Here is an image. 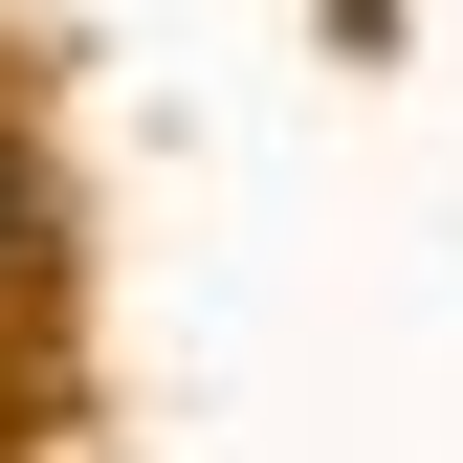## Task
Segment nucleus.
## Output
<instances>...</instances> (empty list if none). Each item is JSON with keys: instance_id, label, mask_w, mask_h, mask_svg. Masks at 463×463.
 <instances>
[{"instance_id": "obj_1", "label": "nucleus", "mask_w": 463, "mask_h": 463, "mask_svg": "<svg viewBox=\"0 0 463 463\" xmlns=\"http://www.w3.org/2000/svg\"><path fill=\"white\" fill-rule=\"evenodd\" d=\"M0 243H23V177H0Z\"/></svg>"}]
</instances>
